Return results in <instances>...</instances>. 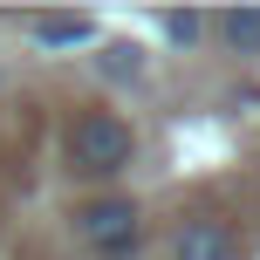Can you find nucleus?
<instances>
[{"label":"nucleus","instance_id":"obj_1","mask_svg":"<svg viewBox=\"0 0 260 260\" xmlns=\"http://www.w3.org/2000/svg\"><path fill=\"white\" fill-rule=\"evenodd\" d=\"M130 151H137V137H130V123L117 117V110H82V117L69 123V137H62L69 178H89V185L117 178V171L130 165Z\"/></svg>","mask_w":260,"mask_h":260},{"label":"nucleus","instance_id":"obj_2","mask_svg":"<svg viewBox=\"0 0 260 260\" xmlns=\"http://www.w3.org/2000/svg\"><path fill=\"white\" fill-rule=\"evenodd\" d=\"M69 219H76V240H82L96 260H130V253H137V240H144L137 199H117V192H110V199H82Z\"/></svg>","mask_w":260,"mask_h":260},{"label":"nucleus","instance_id":"obj_3","mask_svg":"<svg viewBox=\"0 0 260 260\" xmlns=\"http://www.w3.org/2000/svg\"><path fill=\"white\" fill-rule=\"evenodd\" d=\"M247 247H240V226L219 219V212H192V219L171 226V247L165 260H240Z\"/></svg>","mask_w":260,"mask_h":260},{"label":"nucleus","instance_id":"obj_4","mask_svg":"<svg viewBox=\"0 0 260 260\" xmlns=\"http://www.w3.org/2000/svg\"><path fill=\"white\" fill-rule=\"evenodd\" d=\"M27 35H35L41 48H82V41H96V21L89 14H41Z\"/></svg>","mask_w":260,"mask_h":260},{"label":"nucleus","instance_id":"obj_5","mask_svg":"<svg viewBox=\"0 0 260 260\" xmlns=\"http://www.w3.org/2000/svg\"><path fill=\"white\" fill-rule=\"evenodd\" d=\"M219 35H226V48H233V55H260V7L219 14Z\"/></svg>","mask_w":260,"mask_h":260},{"label":"nucleus","instance_id":"obj_6","mask_svg":"<svg viewBox=\"0 0 260 260\" xmlns=\"http://www.w3.org/2000/svg\"><path fill=\"white\" fill-rule=\"evenodd\" d=\"M157 35H165L171 48H199V41L212 35V21L206 14H157Z\"/></svg>","mask_w":260,"mask_h":260},{"label":"nucleus","instance_id":"obj_7","mask_svg":"<svg viewBox=\"0 0 260 260\" xmlns=\"http://www.w3.org/2000/svg\"><path fill=\"white\" fill-rule=\"evenodd\" d=\"M96 62H103V69H110V76H117V82H130V76H137V69H144V62H137V48H130V41H110V48L96 55Z\"/></svg>","mask_w":260,"mask_h":260}]
</instances>
